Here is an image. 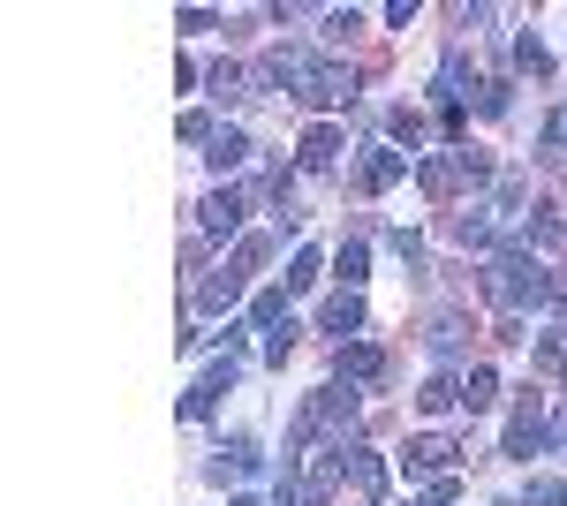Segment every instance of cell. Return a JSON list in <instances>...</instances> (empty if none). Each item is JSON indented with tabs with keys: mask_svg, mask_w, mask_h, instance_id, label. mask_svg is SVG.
<instances>
[{
	"mask_svg": "<svg viewBox=\"0 0 567 506\" xmlns=\"http://www.w3.org/2000/svg\"><path fill=\"white\" fill-rule=\"evenodd\" d=\"M484 296L507 302V310H523V302H553L560 296V280H553V265L529 250H499L492 265H484Z\"/></svg>",
	"mask_w": 567,
	"mask_h": 506,
	"instance_id": "6da1fadb",
	"label": "cell"
},
{
	"mask_svg": "<svg viewBox=\"0 0 567 506\" xmlns=\"http://www.w3.org/2000/svg\"><path fill=\"white\" fill-rule=\"evenodd\" d=\"M349 431H355V393H349V385H326V393H310L303 416H296V454L349 446Z\"/></svg>",
	"mask_w": 567,
	"mask_h": 506,
	"instance_id": "7a4b0ae2",
	"label": "cell"
},
{
	"mask_svg": "<svg viewBox=\"0 0 567 506\" xmlns=\"http://www.w3.org/2000/svg\"><path fill=\"white\" fill-rule=\"evenodd\" d=\"M265 250H272L265 235H243V242H235V257L219 265L205 288H197V310H235V302H243V288H250V272L265 265Z\"/></svg>",
	"mask_w": 567,
	"mask_h": 506,
	"instance_id": "3957f363",
	"label": "cell"
},
{
	"mask_svg": "<svg viewBox=\"0 0 567 506\" xmlns=\"http://www.w3.org/2000/svg\"><path fill=\"white\" fill-rule=\"evenodd\" d=\"M416 182H424L432 197H454L462 182H492V159H477V152H454V144H446V152H432V159L416 167Z\"/></svg>",
	"mask_w": 567,
	"mask_h": 506,
	"instance_id": "277c9868",
	"label": "cell"
},
{
	"mask_svg": "<svg viewBox=\"0 0 567 506\" xmlns=\"http://www.w3.org/2000/svg\"><path fill=\"white\" fill-rule=\"evenodd\" d=\"M318 69H326V61H318V53H303V45H272V53L258 61V76H265L272 91H288V99H303Z\"/></svg>",
	"mask_w": 567,
	"mask_h": 506,
	"instance_id": "5b68a950",
	"label": "cell"
},
{
	"mask_svg": "<svg viewBox=\"0 0 567 506\" xmlns=\"http://www.w3.org/2000/svg\"><path fill=\"white\" fill-rule=\"evenodd\" d=\"M545 438H553V423H545V401L529 393L515 423H507V462H529V454H545Z\"/></svg>",
	"mask_w": 567,
	"mask_h": 506,
	"instance_id": "8992f818",
	"label": "cell"
},
{
	"mask_svg": "<svg viewBox=\"0 0 567 506\" xmlns=\"http://www.w3.org/2000/svg\"><path fill=\"white\" fill-rule=\"evenodd\" d=\"M235 379H243V363H235V355H227V363H213L205 379L189 385V401H182V416H189V423H205V416H213V409H219V401L235 393Z\"/></svg>",
	"mask_w": 567,
	"mask_h": 506,
	"instance_id": "52a82bcc",
	"label": "cell"
},
{
	"mask_svg": "<svg viewBox=\"0 0 567 506\" xmlns=\"http://www.w3.org/2000/svg\"><path fill=\"white\" fill-rule=\"evenodd\" d=\"M341 454H349V446L303 454V468H296V492H303V506H326V499H333V484H341Z\"/></svg>",
	"mask_w": 567,
	"mask_h": 506,
	"instance_id": "ba28073f",
	"label": "cell"
},
{
	"mask_svg": "<svg viewBox=\"0 0 567 506\" xmlns=\"http://www.w3.org/2000/svg\"><path fill=\"white\" fill-rule=\"evenodd\" d=\"M243 189H213V197H205V205H197V227H205V235H213V242H227V235H243Z\"/></svg>",
	"mask_w": 567,
	"mask_h": 506,
	"instance_id": "9c48e42d",
	"label": "cell"
},
{
	"mask_svg": "<svg viewBox=\"0 0 567 506\" xmlns=\"http://www.w3.org/2000/svg\"><path fill=\"white\" fill-rule=\"evenodd\" d=\"M401 462H409V476H439V468L462 462V446H454L446 431H424V438H409V454H401Z\"/></svg>",
	"mask_w": 567,
	"mask_h": 506,
	"instance_id": "30bf717a",
	"label": "cell"
},
{
	"mask_svg": "<svg viewBox=\"0 0 567 506\" xmlns=\"http://www.w3.org/2000/svg\"><path fill=\"white\" fill-rule=\"evenodd\" d=\"M341 476H349L355 499H386V462H379L371 446H349V454H341Z\"/></svg>",
	"mask_w": 567,
	"mask_h": 506,
	"instance_id": "8fae6325",
	"label": "cell"
},
{
	"mask_svg": "<svg viewBox=\"0 0 567 506\" xmlns=\"http://www.w3.org/2000/svg\"><path fill=\"white\" fill-rule=\"evenodd\" d=\"M333 159H341V128H333V122L303 128V144H296V167H303V174H326Z\"/></svg>",
	"mask_w": 567,
	"mask_h": 506,
	"instance_id": "7c38bea8",
	"label": "cell"
},
{
	"mask_svg": "<svg viewBox=\"0 0 567 506\" xmlns=\"http://www.w3.org/2000/svg\"><path fill=\"white\" fill-rule=\"evenodd\" d=\"M379 379H386V348L349 340V348H341V385H379Z\"/></svg>",
	"mask_w": 567,
	"mask_h": 506,
	"instance_id": "4fadbf2b",
	"label": "cell"
},
{
	"mask_svg": "<svg viewBox=\"0 0 567 506\" xmlns=\"http://www.w3.org/2000/svg\"><path fill=\"white\" fill-rule=\"evenodd\" d=\"M318 333H333L341 348H349V333H363V296H355V288H341V296L318 310Z\"/></svg>",
	"mask_w": 567,
	"mask_h": 506,
	"instance_id": "5bb4252c",
	"label": "cell"
},
{
	"mask_svg": "<svg viewBox=\"0 0 567 506\" xmlns=\"http://www.w3.org/2000/svg\"><path fill=\"white\" fill-rule=\"evenodd\" d=\"M303 106H355V76H349V69H333V61H326V69L310 76Z\"/></svg>",
	"mask_w": 567,
	"mask_h": 506,
	"instance_id": "9a60e30c",
	"label": "cell"
},
{
	"mask_svg": "<svg viewBox=\"0 0 567 506\" xmlns=\"http://www.w3.org/2000/svg\"><path fill=\"white\" fill-rule=\"evenodd\" d=\"M409 174V152L401 144H371V159H363V189H393Z\"/></svg>",
	"mask_w": 567,
	"mask_h": 506,
	"instance_id": "2e32d148",
	"label": "cell"
},
{
	"mask_svg": "<svg viewBox=\"0 0 567 506\" xmlns=\"http://www.w3.org/2000/svg\"><path fill=\"white\" fill-rule=\"evenodd\" d=\"M205 159H213V174H235L243 159H250V136H243V128H213V144H205Z\"/></svg>",
	"mask_w": 567,
	"mask_h": 506,
	"instance_id": "e0dca14e",
	"label": "cell"
},
{
	"mask_svg": "<svg viewBox=\"0 0 567 506\" xmlns=\"http://www.w3.org/2000/svg\"><path fill=\"white\" fill-rule=\"evenodd\" d=\"M416 409H424V416H446V409H462V379H454V371H439V379H424V393H416Z\"/></svg>",
	"mask_w": 567,
	"mask_h": 506,
	"instance_id": "ac0fdd59",
	"label": "cell"
},
{
	"mask_svg": "<svg viewBox=\"0 0 567 506\" xmlns=\"http://www.w3.org/2000/svg\"><path fill=\"white\" fill-rule=\"evenodd\" d=\"M227 468H243V476H258V468H265V454H258V438H250V431H235V438H227V462H219V476H227Z\"/></svg>",
	"mask_w": 567,
	"mask_h": 506,
	"instance_id": "d6986e66",
	"label": "cell"
},
{
	"mask_svg": "<svg viewBox=\"0 0 567 506\" xmlns=\"http://www.w3.org/2000/svg\"><path fill=\"white\" fill-rule=\"evenodd\" d=\"M355 31H363V16H355V8H326V16H318V39H326V45L355 39Z\"/></svg>",
	"mask_w": 567,
	"mask_h": 506,
	"instance_id": "ffe728a7",
	"label": "cell"
},
{
	"mask_svg": "<svg viewBox=\"0 0 567 506\" xmlns=\"http://www.w3.org/2000/svg\"><path fill=\"white\" fill-rule=\"evenodd\" d=\"M205 84H213V99H219V106H243V99H250V91H243V69H235V61H219V69L205 76Z\"/></svg>",
	"mask_w": 567,
	"mask_h": 506,
	"instance_id": "44dd1931",
	"label": "cell"
},
{
	"mask_svg": "<svg viewBox=\"0 0 567 506\" xmlns=\"http://www.w3.org/2000/svg\"><path fill=\"white\" fill-rule=\"evenodd\" d=\"M250 326H258V333H280V326H288V288H280V296H258Z\"/></svg>",
	"mask_w": 567,
	"mask_h": 506,
	"instance_id": "7402d4cb",
	"label": "cell"
},
{
	"mask_svg": "<svg viewBox=\"0 0 567 506\" xmlns=\"http://www.w3.org/2000/svg\"><path fill=\"white\" fill-rule=\"evenodd\" d=\"M492 393H499V379H492V371H470V379H462V409L477 416V409H492Z\"/></svg>",
	"mask_w": 567,
	"mask_h": 506,
	"instance_id": "603a6c76",
	"label": "cell"
},
{
	"mask_svg": "<svg viewBox=\"0 0 567 506\" xmlns=\"http://www.w3.org/2000/svg\"><path fill=\"white\" fill-rule=\"evenodd\" d=\"M363 265H371V250H363V242H341V257H333V272H341L349 288H363Z\"/></svg>",
	"mask_w": 567,
	"mask_h": 506,
	"instance_id": "cb8c5ba5",
	"label": "cell"
},
{
	"mask_svg": "<svg viewBox=\"0 0 567 506\" xmlns=\"http://www.w3.org/2000/svg\"><path fill=\"white\" fill-rule=\"evenodd\" d=\"M523 506H567V484H560V476H529Z\"/></svg>",
	"mask_w": 567,
	"mask_h": 506,
	"instance_id": "d4e9b609",
	"label": "cell"
},
{
	"mask_svg": "<svg viewBox=\"0 0 567 506\" xmlns=\"http://www.w3.org/2000/svg\"><path fill=\"white\" fill-rule=\"evenodd\" d=\"M515 61H523L529 76H545V69H553V53H545V45L529 39V31H523V39H515Z\"/></svg>",
	"mask_w": 567,
	"mask_h": 506,
	"instance_id": "484cf974",
	"label": "cell"
},
{
	"mask_svg": "<svg viewBox=\"0 0 567 506\" xmlns=\"http://www.w3.org/2000/svg\"><path fill=\"white\" fill-rule=\"evenodd\" d=\"M310 280H318V250H296V265H288V296H303Z\"/></svg>",
	"mask_w": 567,
	"mask_h": 506,
	"instance_id": "4316f807",
	"label": "cell"
},
{
	"mask_svg": "<svg viewBox=\"0 0 567 506\" xmlns=\"http://www.w3.org/2000/svg\"><path fill=\"white\" fill-rule=\"evenodd\" d=\"M537 363H545V371H567V326L537 340Z\"/></svg>",
	"mask_w": 567,
	"mask_h": 506,
	"instance_id": "83f0119b",
	"label": "cell"
},
{
	"mask_svg": "<svg viewBox=\"0 0 567 506\" xmlns=\"http://www.w3.org/2000/svg\"><path fill=\"white\" fill-rule=\"evenodd\" d=\"M432 348H439V355H454V348H462V326H454V318H439V326H432Z\"/></svg>",
	"mask_w": 567,
	"mask_h": 506,
	"instance_id": "f1b7e54d",
	"label": "cell"
},
{
	"mask_svg": "<svg viewBox=\"0 0 567 506\" xmlns=\"http://www.w3.org/2000/svg\"><path fill=\"white\" fill-rule=\"evenodd\" d=\"M288 348H296V326H280V333L265 340V363H288Z\"/></svg>",
	"mask_w": 567,
	"mask_h": 506,
	"instance_id": "f546056e",
	"label": "cell"
},
{
	"mask_svg": "<svg viewBox=\"0 0 567 506\" xmlns=\"http://www.w3.org/2000/svg\"><path fill=\"white\" fill-rule=\"evenodd\" d=\"M416 506H454V484H446V476H439V484H424V492H416Z\"/></svg>",
	"mask_w": 567,
	"mask_h": 506,
	"instance_id": "4dcf8cb0",
	"label": "cell"
},
{
	"mask_svg": "<svg viewBox=\"0 0 567 506\" xmlns=\"http://www.w3.org/2000/svg\"><path fill=\"white\" fill-rule=\"evenodd\" d=\"M235 506H258V499H235Z\"/></svg>",
	"mask_w": 567,
	"mask_h": 506,
	"instance_id": "1f68e13d",
	"label": "cell"
}]
</instances>
